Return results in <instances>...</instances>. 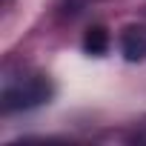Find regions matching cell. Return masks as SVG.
Listing matches in <instances>:
<instances>
[{"label":"cell","mask_w":146,"mask_h":146,"mask_svg":"<svg viewBox=\"0 0 146 146\" xmlns=\"http://www.w3.org/2000/svg\"><path fill=\"white\" fill-rule=\"evenodd\" d=\"M83 49H86L89 54L100 57V54L109 49V32H106L103 26H92V29L86 32V37H83Z\"/></svg>","instance_id":"cell-3"},{"label":"cell","mask_w":146,"mask_h":146,"mask_svg":"<svg viewBox=\"0 0 146 146\" xmlns=\"http://www.w3.org/2000/svg\"><path fill=\"white\" fill-rule=\"evenodd\" d=\"M52 98V83L46 75L32 72L26 66L17 69H6L3 75V112H20V109H32L40 106Z\"/></svg>","instance_id":"cell-1"},{"label":"cell","mask_w":146,"mask_h":146,"mask_svg":"<svg viewBox=\"0 0 146 146\" xmlns=\"http://www.w3.org/2000/svg\"><path fill=\"white\" fill-rule=\"evenodd\" d=\"M120 52L126 60H146V26H126L120 32Z\"/></svg>","instance_id":"cell-2"}]
</instances>
